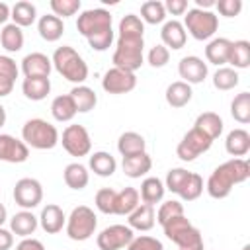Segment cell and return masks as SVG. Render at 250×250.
<instances>
[{"instance_id":"obj_1","label":"cell","mask_w":250,"mask_h":250,"mask_svg":"<svg viewBox=\"0 0 250 250\" xmlns=\"http://www.w3.org/2000/svg\"><path fill=\"white\" fill-rule=\"evenodd\" d=\"M76 29L94 51H107L113 43L111 14L105 8L84 10L76 20Z\"/></svg>"},{"instance_id":"obj_2","label":"cell","mask_w":250,"mask_h":250,"mask_svg":"<svg viewBox=\"0 0 250 250\" xmlns=\"http://www.w3.org/2000/svg\"><path fill=\"white\" fill-rule=\"evenodd\" d=\"M248 178H250V164L244 158H230L211 172L205 189L213 199H225L236 184H242Z\"/></svg>"},{"instance_id":"obj_3","label":"cell","mask_w":250,"mask_h":250,"mask_svg":"<svg viewBox=\"0 0 250 250\" xmlns=\"http://www.w3.org/2000/svg\"><path fill=\"white\" fill-rule=\"evenodd\" d=\"M145 39L143 35H119L117 45L111 57V62L115 68H123L129 72H135L145 62Z\"/></svg>"},{"instance_id":"obj_4","label":"cell","mask_w":250,"mask_h":250,"mask_svg":"<svg viewBox=\"0 0 250 250\" xmlns=\"http://www.w3.org/2000/svg\"><path fill=\"white\" fill-rule=\"evenodd\" d=\"M51 62L62 78H66L68 82H74L76 86L82 84L88 78V64L84 62V59L70 45L57 47L55 53H53Z\"/></svg>"},{"instance_id":"obj_5","label":"cell","mask_w":250,"mask_h":250,"mask_svg":"<svg viewBox=\"0 0 250 250\" xmlns=\"http://www.w3.org/2000/svg\"><path fill=\"white\" fill-rule=\"evenodd\" d=\"M21 141L31 148L51 150L59 143V131H57V127L53 123H49L45 119H39V117H33V119H27L23 123Z\"/></svg>"},{"instance_id":"obj_6","label":"cell","mask_w":250,"mask_h":250,"mask_svg":"<svg viewBox=\"0 0 250 250\" xmlns=\"http://www.w3.org/2000/svg\"><path fill=\"white\" fill-rule=\"evenodd\" d=\"M162 229L166 238L178 244V250H205L199 229H195L184 215L170 219L166 225H162Z\"/></svg>"},{"instance_id":"obj_7","label":"cell","mask_w":250,"mask_h":250,"mask_svg":"<svg viewBox=\"0 0 250 250\" xmlns=\"http://www.w3.org/2000/svg\"><path fill=\"white\" fill-rule=\"evenodd\" d=\"M182 25H184V29H188V33L193 39L205 41V39H211L215 35V31L219 29V18L211 10L191 8L186 12Z\"/></svg>"},{"instance_id":"obj_8","label":"cell","mask_w":250,"mask_h":250,"mask_svg":"<svg viewBox=\"0 0 250 250\" xmlns=\"http://www.w3.org/2000/svg\"><path fill=\"white\" fill-rule=\"evenodd\" d=\"M96 227H98V217L94 209H90L88 205L74 207L66 217V234L70 240H76V242L88 240L96 232Z\"/></svg>"},{"instance_id":"obj_9","label":"cell","mask_w":250,"mask_h":250,"mask_svg":"<svg viewBox=\"0 0 250 250\" xmlns=\"http://www.w3.org/2000/svg\"><path fill=\"white\" fill-rule=\"evenodd\" d=\"M211 145H213V141H211L207 135H203L201 131H197L195 127H191V129L184 135V139L178 143L176 154H178L180 160L191 162V160H195L199 154L207 152V150L211 148Z\"/></svg>"},{"instance_id":"obj_10","label":"cell","mask_w":250,"mask_h":250,"mask_svg":"<svg viewBox=\"0 0 250 250\" xmlns=\"http://www.w3.org/2000/svg\"><path fill=\"white\" fill-rule=\"evenodd\" d=\"M62 143V148L70 154V156H86L92 150V139L90 133L84 125H68L62 131V139H59Z\"/></svg>"},{"instance_id":"obj_11","label":"cell","mask_w":250,"mask_h":250,"mask_svg":"<svg viewBox=\"0 0 250 250\" xmlns=\"http://www.w3.org/2000/svg\"><path fill=\"white\" fill-rule=\"evenodd\" d=\"M14 201L21 209L29 211L43 201V186L35 178H21L14 186Z\"/></svg>"},{"instance_id":"obj_12","label":"cell","mask_w":250,"mask_h":250,"mask_svg":"<svg viewBox=\"0 0 250 250\" xmlns=\"http://www.w3.org/2000/svg\"><path fill=\"white\" fill-rule=\"evenodd\" d=\"M135 238L133 234V229L131 227H125V225H109L105 227L96 242H98V248L100 250H121V248H127L129 242Z\"/></svg>"},{"instance_id":"obj_13","label":"cell","mask_w":250,"mask_h":250,"mask_svg":"<svg viewBox=\"0 0 250 250\" xmlns=\"http://www.w3.org/2000/svg\"><path fill=\"white\" fill-rule=\"evenodd\" d=\"M137 86V76L135 72L123 70V68H109L105 70L104 78H102V88L107 94H127L131 90H135Z\"/></svg>"},{"instance_id":"obj_14","label":"cell","mask_w":250,"mask_h":250,"mask_svg":"<svg viewBox=\"0 0 250 250\" xmlns=\"http://www.w3.org/2000/svg\"><path fill=\"white\" fill-rule=\"evenodd\" d=\"M29 156V146L6 133H0V160L2 162H10V164H20L25 162Z\"/></svg>"},{"instance_id":"obj_15","label":"cell","mask_w":250,"mask_h":250,"mask_svg":"<svg viewBox=\"0 0 250 250\" xmlns=\"http://www.w3.org/2000/svg\"><path fill=\"white\" fill-rule=\"evenodd\" d=\"M178 72L186 84H201L207 78V62L195 55L182 57L178 62Z\"/></svg>"},{"instance_id":"obj_16","label":"cell","mask_w":250,"mask_h":250,"mask_svg":"<svg viewBox=\"0 0 250 250\" xmlns=\"http://www.w3.org/2000/svg\"><path fill=\"white\" fill-rule=\"evenodd\" d=\"M53 62L43 53H29L21 61V70L25 78H49Z\"/></svg>"},{"instance_id":"obj_17","label":"cell","mask_w":250,"mask_h":250,"mask_svg":"<svg viewBox=\"0 0 250 250\" xmlns=\"http://www.w3.org/2000/svg\"><path fill=\"white\" fill-rule=\"evenodd\" d=\"M160 39H162V45H164L168 51H170V49L178 51V49H182V47L186 45L188 33H186V29H184L182 21L170 20V21H166V23L162 25V29H160Z\"/></svg>"},{"instance_id":"obj_18","label":"cell","mask_w":250,"mask_h":250,"mask_svg":"<svg viewBox=\"0 0 250 250\" xmlns=\"http://www.w3.org/2000/svg\"><path fill=\"white\" fill-rule=\"evenodd\" d=\"M39 225L47 234H57L62 230V227L66 225V217L62 213V209L55 203H49L41 209L39 215Z\"/></svg>"},{"instance_id":"obj_19","label":"cell","mask_w":250,"mask_h":250,"mask_svg":"<svg viewBox=\"0 0 250 250\" xmlns=\"http://www.w3.org/2000/svg\"><path fill=\"white\" fill-rule=\"evenodd\" d=\"M127 227H131L133 230H150L156 223V213H154V207L152 205H146V203H139L135 207L133 213L127 215Z\"/></svg>"},{"instance_id":"obj_20","label":"cell","mask_w":250,"mask_h":250,"mask_svg":"<svg viewBox=\"0 0 250 250\" xmlns=\"http://www.w3.org/2000/svg\"><path fill=\"white\" fill-rule=\"evenodd\" d=\"M121 166H123L125 176H129V178H141V176H145L146 172H150V168H152V158H150V156L146 154V150H145V152H139V154L123 156Z\"/></svg>"},{"instance_id":"obj_21","label":"cell","mask_w":250,"mask_h":250,"mask_svg":"<svg viewBox=\"0 0 250 250\" xmlns=\"http://www.w3.org/2000/svg\"><path fill=\"white\" fill-rule=\"evenodd\" d=\"M39 225V219L31 211H20L10 219V230L21 238H29Z\"/></svg>"},{"instance_id":"obj_22","label":"cell","mask_w":250,"mask_h":250,"mask_svg":"<svg viewBox=\"0 0 250 250\" xmlns=\"http://www.w3.org/2000/svg\"><path fill=\"white\" fill-rule=\"evenodd\" d=\"M37 31H39V35H41L45 41L55 43V41H59V39L62 37V33H64V23H62L61 18H57V16H53V14H47V16H41V18H39V21H37Z\"/></svg>"},{"instance_id":"obj_23","label":"cell","mask_w":250,"mask_h":250,"mask_svg":"<svg viewBox=\"0 0 250 250\" xmlns=\"http://www.w3.org/2000/svg\"><path fill=\"white\" fill-rule=\"evenodd\" d=\"M164 191H166L164 182H162L160 178H156V176H148V178H145V180H143V184H141L139 197L143 199V203H146V205H152V207H154L158 201H162Z\"/></svg>"},{"instance_id":"obj_24","label":"cell","mask_w":250,"mask_h":250,"mask_svg":"<svg viewBox=\"0 0 250 250\" xmlns=\"http://www.w3.org/2000/svg\"><path fill=\"white\" fill-rule=\"evenodd\" d=\"M193 127H195L197 131H201L203 135H207L211 141H215V139L223 133V119H221V115L215 113V111H203V113L197 115Z\"/></svg>"},{"instance_id":"obj_25","label":"cell","mask_w":250,"mask_h":250,"mask_svg":"<svg viewBox=\"0 0 250 250\" xmlns=\"http://www.w3.org/2000/svg\"><path fill=\"white\" fill-rule=\"evenodd\" d=\"M225 148L234 158H240V156L248 154V150H250V135H248V131L246 129H232L227 135Z\"/></svg>"},{"instance_id":"obj_26","label":"cell","mask_w":250,"mask_h":250,"mask_svg":"<svg viewBox=\"0 0 250 250\" xmlns=\"http://www.w3.org/2000/svg\"><path fill=\"white\" fill-rule=\"evenodd\" d=\"M229 53H230V41L227 37H215L205 47V59H207V62L217 64V66H223L229 61Z\"/></svg>"},{"instance_id":"obj_27","label":"cell","mask_w":250,"mask_h":250,"mask_svg":"<svg viewBox=\"0 0 250 250\" xmlns=\"http://www.w3.org/2000/svg\"><path fill=\"white\" fill-rule=\"evenodd\" d=\"M68 96H70V100L74 102V107H76L78 113H88V111L94 109L96 104H98V96H96V92H94L92 88L84 86V84L74 86V88L68 92Z\"/></svg>"},{"instance_id":"obj_28","label":"cell","mask_w":250,"mask_h":250,"mask_svg":"<svg viewBox=\"0 0 250 250\" xmlns=\"http://www.w3.org/2000/svg\"><path fill=\"white\" fill-rule=\"evenodd\" d=\"M62 178H64V184L70 188V189H84L90 182V174H88V168L80 162H70L66 164L64 172H62Z\"/></svg>"},{"instance_id":"obj_29","label":"cell","mask_w":250,"mask_h":250,"mask_svg":"<svg viewBox=\"0 0 250 250\" xmlns=\"http://www.w3.org/2000/svg\"><path fill=\"white\" fill-rule=\"evenodd\" d=\"M21 92L31 102H41L51 92V80L49 78H23Z\"/></svg>"},{"instance_id":"obj_30","label":"cell","mask_w":250,"mask_h":250,"mask_svg":"<svg viewBox=\"0 0 250 250\" xmlns=\"http://www.w3.org/2000/svg\"><path fill=\"white\" fill-rule=\"evenodd\" d=\"M191 86L184 80H176L166 88V102L172 107H184L191 102Z\"/></svg>"},{"instance_id":"obj_31","label":"cell","mask_w":250,"mask_h":250,"mask_svg":"<svg viewBox=\"0 0 250 250\" xmlns=\"http://www.w3.org/2000/svg\"><path fill=\"white\" fill-rule=\"evenodd\" d=\"M146 148V141L143 135L135 133V131H125L119 141H117V150L121 156H131V154H139L145 152Z\"/></svg>"},{"instance_id":"obj_32","label":"cell","mask_w":250,"mask_h":250,"mask_svg":"<svg viewBox=\"0 0 250 250\" xmlns=\"http://www.w3.org/2000/svg\"><path fill=\"white\" fill-rule=\"evenodd\" d=\"M90 170L96 174V176H102V178H109L113 172H115V168H117V162H115V158L109 154V152H105V150H98V152H94L92 156H90Z\"/></svg>"},{"instance_id":"obj_33","label":"cell","mask_w":250,"mask_h":250,"mask_svg":"<svg viewBox=\"0 0 250 250\" xmlns=\"http://www.w3.org/2000/svg\"><path fill=\"white\" fill-rule=\"evenodd\" d=\"M10 18L14 20V23H16L18 27H27V25H31V23L35 21V18H37V8H35L31 2H27V0H20V2H16V4L12 6Z\"/></svg>"},{"instance_id":"obj_34","label":"cell","mask_w":250,"mask_h":250,"mask_svg":"<svg viewBox=\"0 0 250 250\" xmlns=\"http://www.w3.org/2000/svg\"><path fill=\"white\" fill-rule=\"evenodd\" d=\"M0 43L8 53H18L23 47V31L16 23H6L0 31Z\"/></svg>"},{"instance_id":"obj_35","label":"cell","mask_w":250,"mask_h":250,"mask_svg":"<svg viewBox=\"0 0 250 250\" xmlns=\"http://www.w3.org/2000/svg\"><path fill=\"white\" fill-rule=\"evenodd\" d=\"M141 197H139V189L135 188H123L121 191H117L115 197V215H129L135 211V207L139 205Z\"/></svg>"},{"instance_id":"obj_36","label":"cell","mask_w":250,"mask_h":250,"mask_svg":"<svg viewBox=\"0 0 250 250\" xmlns=\"http://www.w3.org/2000/svg\"><path fill=\"white\" fill-rule=\"evenodd\" d=\"M234 70L236 68H248L250 66V43L244 39L238 41H230V53H229V61Z\"/></svg>"},{"instance_id":"obj_37","label":"cell","mask_w":250,"mask_h":250,"mask_svg":"<svg viewBox=\"0 0 250 250\" xmlns=\"http://www.w3.org/2000/svg\"><path fill=\"white\" fill-rule=\"evenodd\" d=\"M76 107H74V102L70 100V96H57L53 102H51V115L61 121V123H66L70 121L74 115H76Z\"/></svg>"},{"instance_id":"obj_38","label":"cell","mask_w":250,"mask_h":250,"mask_svg":"<svg viewBox=\"0 0 250 250\" xmlns=\"http://www.w3.org/2000/svg\"><path fill=\"white\" fill-rule=\"evenodd\" d=\"M230 115L234 121L246 125L250 121V92H240L230 102Z\"/></svg>"},{"instance_id":"obj_39","label":"cell","mask_w":250,"mask_h":250,"mask_svg":"<svg viewBox=\"0 0 250 250\" xmlns=\"http://www.w3.org/2000/svg\"><path fill=\"white\" fill-rule=\"evenodd\" d=\"M203 193V178L195 172H189V176L186 178V182L182 184L178 195L184 199V201H193L197 199L199 195Z\"/></svg>"},{"instance_id":"obj_40","label":"cell","mask_w":250,"mask_h":250,"mask_svg":"<svg viewBox=\"0 0 250 250\" xmlns=\"http://www.w3.org/2000/svg\"><path fill=\"white\" fill-rule=\"evenodd\" d=\"M141 20L146 21V23H162L166 20V10H164V4L158 2V0H148L141 6Z\"/></svg>"},{"instance_id":"obj_41","label":"cell","mask_w":250,"mask_h":250,"mask_svg":"<svg viewBox=\"0 0 250 250\" xmlns=\"http://www.w3.org/2000/svg\"><path fill=\"white\" fill-rule=\"evenodd\" d=\"M238 78L240 76H238V72L234 68H230V66H219V70L213 74V86L217 90L227 92V90H232L238 84Z\"/></svg>"},{"instance_id":"obj_42","label":"cell","mask_w":250,"mask_h":250,"mask_svg":"<svg viewBox=\"0 0 250 250\" xmlns=\"http://www.w3.org/2000/svg\"><path fill=\"white\" fill-rule=\"evenodd\" d=\"M115 197H117L115 189L102 188V189H98V193L94 197V203H96L98 211H102L105 215H115Z\"/></svg>"},{"instance_id":"obj_43","label":"cell","mask_w":250,"mask_h":250,"mask_svg":"<svg viewBox=\"0 0 250 250\" xmlns=\"http://www.w3.org/2000/svg\"><path fill=\"white\" fill-rule=\"evenodd\" d=\"M180 215H184V205L178 199H170V201H164L158 207V211H156V223L166 225L170 219H176Z\"/></svg>"},{"instance_id":"obj_44","label":"cell","mask_w":250,"mask_h":250,"mask_svg":"<svg viewBox=\"0 0 250 250\" xmlns=\"http://www.w3.org/2000/svg\"><path fill=\"white\" fill-rule=\"evenodd\" d=\"M119 35H145V23L139 16L127 14L119 21Z\"/></svg>"},{"instance_id":"obj_45","label":"cell","mask_w":250,"mask_h":250,"mask_svg":"<svg viewBox=\"0 0 250 250\" xmlns=\"http://www.w3.org/2000/svg\"><path fill=\"white\" fill-rule=\"evenodd\" d=\"M49 6L53 10V16L62 20V18L74 16L80 10V0H51Z\"/></svg>"},{"instance_id":"obj_46","label":"cell","mask_w":250,"mask_h":250,"mask_svg":"<svg viewBox=\"0 0 250 250\" xmlns=\"http://www.w3.org/2000/svg\"><path fill=\"white\" fill-rule=\"evenodd\" d=\"M188 176H189V170H186V168H172V170H168V174H166V184H164V188L170 189L172 193H178Z\"/></svg>"},{"instance_id":"obj_47","label":"cell","mask_w":250,"mask_h":250,"mask_svg":"<svg viewBox=\"0 0 250 250\" xmlns=\"http://www.w3.org/2000/svg\"><path fill=\"white\" fill-rule=\"evenodd\" d=\"M127 250H164V246H162V242H160L158 238L141 234V236H135V238L129 242Z\"/></svg>"},{"instance_id":"obj_48","label":"cell","mask_w":250,"mask_h":250,"mask_svg":"<svg viewBox=\"0 0 250 250\" xmlns=\"http://www.w3.org/2000/svg\"><path fill=\"white\" fill-rule=\"evenodd\" d=\"M146 59H148V64H150V66H154V68H162V66H166L168 61H170V51H168L162 43H158V45L150 47Z\"/></svg>"},{"instance_id":"obj_49","label":"cell","mask_w":250,"mask_h":250,"mask_svg":"<svg viewBox=\"0 0 250 250\" xmlns=\"http://www.w3.org/2000/svg\"><path fill=\"white\" fill-rule=\"evenodd\" d=\"M18 72L20 70H18L16 61L12 57H8V55H0V78H6V80L16 82Z\"/></svg>"},{"instance_id":"obj_50","label":"cell","mask_w":250,"mask_h":250,"mask_svg":"<svg viewBox=\"0 0 250 250\" xmlns=\"http://www.w3.org/2000/svg\"><path fill=\"white\" fill-rule=\"evenodd\" d=\"M215 6H217V10H219L221 16L234 18L242 10V0H219V2H215Z\"/></svg>"},{"instance_id":"obj_51","label":"cell","mask_w":250,"mask_h":250,"mask_svg":"<svg viewBox=\"0 0 250 250\" xmlns=\"http://www.w3.org/2000/svg\"><path fill=\"white\" fill-rule=\"evenodd\" d=\"M164 10L170 12L172 16H182V14L188 12V2L186 0H166Z\"/></svg>"},{"instance_id":"obj_52","label":"cell","mask_w":250,"mask_h":250,"mask_svg":"<svg viewBox=\"0 0 250 250\" xmlns=\"http://www.w3.org/2000/svg\"><path fill=\"white\" fill-rule=\"evenodd\" d=\"M16 250H45V246H43V242L37 240V238H23V240L16 246Z\"/></svg>"},{"instance_id":"obj_53","label":"cell","mask_w":250,"mask_h":250,"mask_svg":"<svg viewBox=\"0 0 250 250\" xmlns=\"http://www.w3.org/2000/svg\"><path fill=\"white\" fill-rule=\"evenodd\" d=\"M14 246V234L12 230H6L0 227V250H10Z\"/></svg>"},{"instance_id":"obj_54","label":"cell","mask_w":250,"mask_h":250,"mask_svg":"<svg viewBox=\"0 0 250 250\" xmlns=\"http://www.w3.org/2000/svg\"><path fill=\"white\" fill-rule=\"evenodd\" d=\"M10 12H12V8H10L6 2H0V23L6 25V21H8V18H10Z\"/></svg>"},{"instance_id":"obj_55","label":"cell","mask_w":250,"mask_h":250,"mask_svg":"<svg viewBox=\"0 0 250 250\" xmlns=\"http://www.w3.org/2000/svg\"><path fill=\"white\" fill-rule=\"evenodd\" d=\"M215 6V0H195V8L199 10H209Z\"/></svg>"},{"instance_id":"obj_56","label":"cell","mask_w":250,"mask_h":250,"mask_svg":"<svg viewBox=\"0 0 250 250\" xmlns=\"http://www.w3.org/2000/svg\"><path fill=\"white\" fill-rule=\"evenodd\" d=\"M6 219H8V211H6V207L0 203V227L4 225V221H6Z\"/></svg>"},{"instance_id":"obj_57","label":"cell","mask_w":250,"mask_h":250,"mask_svg":"<svg viewBox=\"0 0 250 250\" xmlns=\"http://www.w3.org/2000/svg\"><path fill=\"white\" fill-rule=\"evenodd\" d=\"M4 123H6V107L0 104V127H4Z\"/></svg>"},{"instance_id":"obj_58","label":"cell","mask_w":250,"mask_h":250,"mask_svg":"<svg viewBox=\"0 0 250 250\" xmlns=\"http://www.w3.org/2000/svg\"><path fill=\"white\" fill-rule=\"evenodd\" d=\"M242 250H250V244H246V246H244V248H242Z\"/></svg>"}]
</instances>
